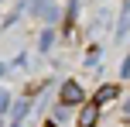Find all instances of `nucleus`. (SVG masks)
<instances>
[{
  "instance_id": "nucleus-1",
  "label": "nucleus",
  "mask_w": 130,
  "mask_h": 127,
  "mask_svg": "<svg viewBox=\"0 0 130 127\" xmlns=\"http://www.w3.org/2000/svg\"><path fill=\"white\" fill-rule=\"evenodd\" d=\"M82 86H79L75 79H69V82H62V89H58V100L65 103V107H75V103H82Z\"/></svg>"
},
{
  "instance_id": "nucleus-2",
  "label": "nucleus",
  "mask_w": 130,
  "mask_h": 127,
  "mask_svg": "<svg viewBox=\"0 0 130 127\" xmlns=\"http://www.w3.org/2000/svg\"><path fill=\"white\" fill-rule=\"evenodd\" d=\"M120 93H123V89H120L117 82H106V86H99V89H96L92 103H99V110H103V107H110L113 100H120Z\"/></svg>"
},
{
  "instance_id": "nucleus-3",
  "label": "nucleus",
  "mask_w": 130,
  "mask_h": 127,
  "mask_svg": "<svg viewBox=\"0 0 130 127\" xmlns=\"http://www.w3.org/2000/svg\"><path fill=\"white\" fill-rule=\"evenodd\" d=\"M99 114H103L99 103H86V107L79 110V127H96L99 124Z\"/></svg>"
},
{
  "instance_id": "nucleus-4",
  "label": "nucleus",
  "mask_w": 130,
  "mask_h": 127,
  "mask_svg": "<svg viewBox=\"0 0 130 127\" xmlns=\"http://www.w3.org/2000/svg\"><path fill=\"white\" fill-rule=\"evenodd\" d=\"M34 14H38L41 21H48V24H55V17H58L55 0H34Z\"/></svg>"
},
{
  "instance_id": "nucleus-5",
  "label": "nucleus",
  "mask_w": 130,
  "mask_h": 127,
  "mask_svg": "<svg viewBox=\"0 0 130 127\" xmlns=\"http://www.w3.org/2000/svg\"><path fill=\"white\" fill-rule=\"evenodd\" d=\"M130 31V0L123 4V14H120V24H117V38H127Z\"/></svg>"
},
{
  "instance_id": "nucleus-6",
  "label": "nucleus",
  "mask_w": 130,
  "mask_h": 127,
  "mask_svg": "<svg viewBox=\"0 0 130 127\" xmlns=\"http://www.w3.org/2000/svg\"><path fill=\"white\" fill-rule=\"evenodd\" d=\"M52 41H55V31H52V27H45V31H41V38H38V48H41V52H48V48H52Z\"/></svg>"
},
{
  "instance_id": "nucleus-7",
  "label": "nucleus",
  "mask_w": 130,
  "mask_h": 127,
  "mask_svg": "<svg viewBox=\"0 0 130 127\" xmlns=\"http://www.w3.org/2000/svg\"><path fill=\"white\" fill-rule=\"evenodd\" d=\"M96 62H103V48H89V55H86V65H96Z\"/></svg>"
},
{
  "instance_id": "nucleus-8",
  "label": "nucleus",
  "mask_w": 130,
  "mask_h": 127,
  "mask_svg": "<svg viewBox=\"0 0 130 127\" xmlns=\"http://www.w3.org/2000/svg\"><path fill=\"white\" fill-rule=\"evenodd\" d=\"M69 117H72V110L65 107V103H58V110H55V120H69Z\"/></svg>"
},
{
  "instance_id": "nucleus-9",
  "label": "nucleus",
  "mask_w": 130,
  "mask_h": 127,
  "mask_svg": "<svg viewBox=\"0 0 130 127\" xmlns=\"http://www.w3.org/2000/svg\"><path fill=\"white\" fill-rule=\"evenodd\" d=\"M7 107H10V96H7L4 89H0V114H7Z\"/></svg>"
},
{
  "instance_id": "nucleus-10",
  "label": "nucleus",
  "mask_w": 130,
  "mask_h": 127,
  "mask_svg": "<svg viewBox=\"0 0 130 127\" xmlns=\"http://www.w3.org/2000/svg\"><path fill=\"white\" fill-rule=\"evenodd\" d=\"M120 76H123V79H130V55L123 59V65H120Z\"/></svg>"
},
{
  "instance_id": "nucleus-11",
  "label": "nucleus",
  "mask_w": 130,
  "mask_h": 127,
  "mask_svg": "<svg viewBox=\"0 0 130 127\" xmlns=\"http://www.w3.org/2000/svg\"><path fill=\"white\" fill-rule=\"evenodd\" d=\"M41 127H55V120H48V124H41Z\"/></svg>"
},
{
  "instance_id": "nucleus-12",
  "label": "nucleus",
  "mask_w": 130,
  "mask_h": 127,
  "mask_svg": "<svg viewBox=\"0 0 130 127\" xmlns=\"http://www.w3.org/2000/svg\"><path fill=\"white\" fill-rule=\"evenodd\" d=\"M0 76H4V65H0Z\"/></svg>"
}]
</instances>
